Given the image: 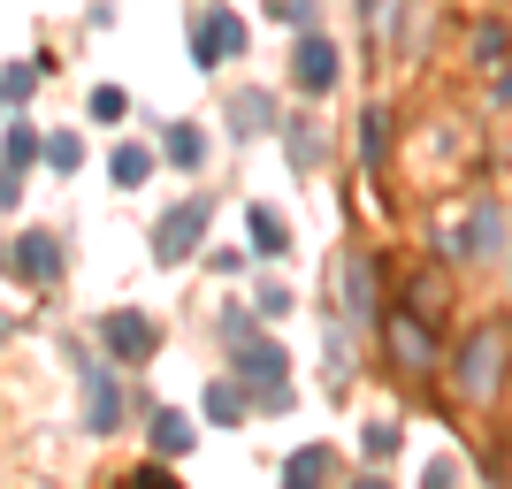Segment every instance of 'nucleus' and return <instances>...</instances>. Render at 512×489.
I'll use <instances>...</instances> for the list:
<instances>
[{"instance_id":"nucleus-21","label":"nucleus","mask_w":512,"mask_h":489,"mask_svg":"<svg viewBox=\"0 0 512 489\" xmlns=\"http://www.w3.org/2000/svg\"><path fill=\"white\" fill-rule=\"evenodd\" d=\"M237 130H268V100H260V92L237 100Z\"/></svg>"},{"instance_id":"nucleus-2","label":"nucleus","mask_w":512,"mask_h":489,"mask_svg":"<svg viewBox=\"0 0 512 489\" xmlns=\"http://www.w3.org/2000/svg\"><path fill=\"white\" fill-rule=\"evenodd\" d=\"M207 222H214L207 199H184V207H169L161 222H153V260H161V268L192 260V245H199V230H207Z\"/></svg>"},{"instance_id":"nucleus-25","label":"nucleus","mask_w":512,"mask_h":489,"mask_svg":"<svg viewBox=\"0 0 512 489\" xmlns=\"http://www.w3.org/2000/svg\"><path fill=\"white\" fill-rule=\"evenodd\" d=\"M0 100H8V92H0Z\"/></svg>"},{"instance_id":"nucleus-4","label":"nucleus","mask_w":512,"mask_h":489,"mask_svg":"<svg viewBox=\"0 0 512 489\" xmlns=\"http://www.w3.org/2000/svg\"><path fill=\"white\" fill-rule=\"evenodd\" d=\"M192 46H199V62H237L245 54V23H237V8H207L199 16V31H192Z\"/></svg>"},{"instance_id":"nucleus-13","label":"nucleus","mask_w":512,"mask_h":489,"mask_svg":"<svg viewBox=\"0 0 512 489\" xmlns=\"http://www.w3.org/2000/svg\"><path fill=\"white\" fill-rule=\"evenodd\" d=\"M490 237H497V207H474L467 237H451V253H459V260H482V253H490Z\"/></svg>"},{"instance_id":"nucleus-10","label":"nucleus","mask_w":512,"mask_h":489,"mask_svg":"<svg viewBox=\"0 0 512 489\" xmlns=\"http://www.w3.org/2000/svg\"><path fill=\"white\" fill-rule=\"evenodd\" d=\"M161 153H169L176 169H199V161H207V138H199V123H169V130H161Z\"/></svg>"},{"instance_id":"nucleus-3","label":"nucleus","mask_w":512,"mask_h":489,"mask_svg":"<svg viewBox=\"0 0 512 489\" xmlns=\"http://www.w3.org/2000/svg\"><path fill=\"white\" fill-rule=\"evenodd\" d=\"M100 344L115 352V360H153V344H161V329H153L146 314H130V306H115V314L100 321Z\"/></svg>"},{"instance_id":"nucleus-22","label":"nucleus","mask_w":512,"mask_h":489,"mask_svg":"<svg viewBox=\"0 0 512 489\" xmlns=\"http://www.w3.org/2000/svg\"><path fill=\"white\" fill-rule=\"evenodd\" d=\"M31 85H39V69H23V62L8 69V77H0V92H8V100H23V92H31Z\"/></svg>"},{"instance_id":"nucleus-7","label":"nucleus","mask_w":512,"mask_h":489,"mask_svg":"<svg viewBox=\"0 0 512 489\" xmlns=\"http://www.w3.org/2000/svg\"><path fill=\"white\" fill-rule=\"evenodd\" d=\"M8 268H16L23 283H54V276H62V245H54V230H23V245L8 253Z\"/></svg>"},{"instance_id":"nucleus-8","label":"nucleus","mask_w":512,"mask_h":489,"mask_svg":"<svg viewBox=\"0 0 512 489\" xmlns=\"http://www.w3.org/2000/svg\"><path fill=\"white\" fill-rule=\"evenodd\" d=\"M291 77H299V92H329V85H337V46L306 31L299 54H291Z\"/></svg>"},{"instance_id":"nucleus-23","label":"nucleus","mask_w":512,"mask_h":489,"mask_svg":"<svg viewBox=\"0 0 512 489\" xmlns=\"http://www.w3.org/2000/svg\"><path fill=\"white\" fill-rule=\"evenodd\" d=\"M268 8H276L283 23H306V16H314V8H306V0H268Z\"/></svg>"},{"instance_id":"nucleus-19","label":"nucleus","mask_w":512,"mask_h":489,"mask_svg":"<svg viewBox=\"0 0 512 489\" xmlns=\"http://www.w3.org/2000/svg\"><path fill=\"white\" fill-rule=\"evenodd\" d=\"M46 161H54V169H77V161H85V146H77V130H54V138H46Z\"/></svg>"},{"instance_id":"nucleus-6","label":"nucleus","mask_w":512,"mask_h":489,"mask_svg":"<svg viewBox=\"0 0 512 489\" xmlns=\"http://www.w3.org/2000/svg\"><path fill=\"white\" fill-rule=\"evenodd\" d=\"M85 428H92V436L123 428V390H115V375H107L100 360L85 367Z\"/></svg>"},{"instance_id":"nucleus-5","label":"nucleus","mask_w":512,"mask_h":489,"mask_svg":"<svg viewBox=\"0 0 512 489\" xmlns=\"http://www.w3.org/2000/svg\"><path fill=\"white\" fill-rule=\"evenodd\" d=\"M497 360H505V329H482V337L467 344V367H459V390H467V398H490V390H497Z\"/></svg>"},{"instance_id":"nucleus-26","label":"nucleus","mask_w":512,"mask_h":489,"mask_svg":"<svg viewBox=\"0 0 512 489\" xmlns=\"http://www.w3.org/2000/svg\"><path fill=\"white\" fill-rule=\"evenodd\" d=\"M505 92H512V85H505Z\"/></svg>"},{"instance_id":"nucleus-24","label":"nucleus","mask_w":512,"mask_h":489,"mask_svg":"<svg viewBox=\"0 0 512 489\" xmlns=\"http://www.w3.org/2000/svg\"><path fill=\"white\" fill-rule=\"evenodd\" d=\"M16 192H23V184H16V169L0 161V207H16Z\"/></svg>"},{"instance_id":"nucleus-9","label":"nucleus","mask_w":512,"mask_h":489,"mask_svg":"<svg viewBox=\"0 0 512 489\" xmlns=\"http://www.w3.org/2000/svg\"><path fill=\"white\" fill-rule=\"evenodd\" d=\"M245 230H253V253H268V260L291 245V222H283L276 207H253V214H245Z\"/></svg>"},{"instance_id":"nucleus-12","label":"nucleus","mask_w":512,"mask_h":489,"mask_svg":"<svg viewBox=\"0 0 512 489\" xmlns=\"http://www.w3.org/2000/svg\"><path fill=\"white\" fill-rule=\"evenodd\" d=\"M39 153H46L39 130H31V123H8V138H0V161H8V169H31Z\"/></svg>"},{"instance_id":"nucleus-15","label":"nucleus","mask_w":512,"mask_h":489,"mask_svg":"<svg viewBox=\"0 0 512 489\" xmlns=\"http://www.w3.org/2000/svg\"><path fill=\"white\" fill-rule=\"evenodd\" d=\"M107 176H115V184H146V176H153V146H115Z\"/></svg>"},{"instance_id":"nucleus-18","label":"nucleus","mask_w":512,"mask_h":489,"mask_svg":"<svg viewBox=\"0 0 512 489\" xmlns=\"http://www.w3.org/2000/svg\"><path fill=\"white\" fill-rule=\"evenodd\" d=\"M390 344L406 352V367H428V360H436V352H428V329H421V321H398V329H390Z\"/></svg>"},{"instance_id":"nucleus-1","label":"nucleus","mask_w":512,"mask_h":489,"mask_svg":"<svg viewBox=\"0 0 512 489\" xmlns=\"http://www.w3.org/2000/svg\"><path fill=\"white\" fill-rule=\"evenodd\" d=\"M237 375H245V383H253V398L260 405H291V375H283V344H268V337H245L237 344Z\"/></svg>"},{"instance_id":"nucleus-11","label":"nucleus","mask_w":512,"mask_h":489,"mask_svg":"<svg viewBox=\"0 0 512 489\" xmlns=\"http://www.w3.org/2000/svg\"><path fill=\"white\" fill-rule=\"evenodd\" d=\"M153 451H161V459H184V451H192V421L161 405V413H153Z\"/></svg>"},{"instance_id":"nucleus-17","label":"nucleus","mask_w":512,"mask_h":489,"mask_svg":"<svg viewBox=\"0 0 512 489\" xmlns=\"http://www.w3.org/2000/svg\"><path fill=\"white\" fill-rule=\"evenodd\" d=\"M329 467H337V459H329L321 444H306V451H291V459H283V482H314V474H329Z\"/></svg>"},{"instance_id":"nucleus-20","label":"nucleus","mask_w":512,"mask_h":489,"mask_svg":"<svg viewBox=\"0 0 512 489\" xmlns=\"http://www.w3.org/2000/svg\"><path fill=\"white\" fill-rule=\"evenodd\" d=\"M360 444H367V459H390V451H398V428H390V421H375V428L360 436Z\"/></svg>"},{"instance_id":"nucleus-16","label":"nucleus","mask_w":512,"mask_h":489,"mask_svg":"<svg viewBox=\"0 0 512 489\" xmlns=\"http://www.w3.org/2000/svg\"><path fill=\"white\" fill-rule=\"evenodd\" d=\"M85 115H92V123H123V115H130V92L123 85H92Z\"/></svg>"},{"instance_id":"nucleus-14","label":"nucleus","mask_w":512,"mask_h":489,"mask_svg":"<svg viewBox=\"0 0 512 489\" xmlns=\"http://www.w3.org/2000/svg\"><path fill=\"white\" fill-rule=\"evenodd\" d=\"M207 421L237 428V421H245V390H237V383H207Z\"/></svg>"}]
</instances>
